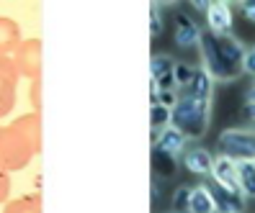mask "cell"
I'll use <instances>...</instances> for the list:
<instances>
[{
    "mask_svg": "<svg viewBox=\"0 0 255 213\" xmlns=\"http://www.w3.org/2000/svg\"><path fill=\"white\" fill-rule=\"evenodd\" d=\"M41 151V116L26 113L8 126H0V167L8 172L23 170Z\"/></svg>",
    "mask_w": 255,
    "mask_h": 213,
    "instance_id": "obj_1",
    "label": "cell"
},
{
    "mask_svg": "<svg viewBox=\"0 0 255 213\" xmlns=\"http://www.w3.org/2000/svg\"><path fill=\"white\" fill-rule=\"evenodd\" d=\"M201 57H204V70L212 74V80H235L243 72V57L245 47L243 41H237L232 34H212L201 31L199 39Z\"/></svg>",
    "mask_w": 255,
    "mask_h": 213,
    "instance_id": "obj_2",
    "label": "cell"
},
{
    "mask_svg": "<svg viewBox=\"0 0 255 213\" xmlns=\"http://www.w3.org/2000/svg\"><path fill=\"white\" fill-rule=\"evenodd\" d=\"M209 113H212V100L209 98L181 95L170 108V126L183 131L191 139H201L209 129Z\"/></svg>",
    "mask_w": 255,
    "mask_h": 213,
    "instance_id": "obj_3",
    "label": "cell"
},
{
    "mask_svg": "<svg viewBox=\"0 0 255 213\" xmlns=\"http://www.w3.org/2000/svg\"><path fill=\"white\" fill-rule=\"evenodd\" d=\"M217 151L232 162H255V131L253 129H227L219 134Z\"/></svg>",
    "mask_w": 255,
    "mask_h": 213,
    "instance_id": "obj_4",
    "label": "cell"
},
{
    "mask_svg": "<svg viewBox=\"0 0 255 213\" xmlns=\"http://www.w3.org/2000/svg\"><path fill=\"white\" fill-rule=\"evenodd\" d=\"M10 59L16 65L18 74H23V77H28V80L41 77V39L21 41Z\"/></svg>",
    "mask_w": 255,
    "mask_h": 213,
    "instance_id": "obj_5",
    "label": "cell"
},
{
    "mask_svg": "<svg viewBox=\"0 0 255 213\" xmlns=\"http://www.w3.org/2000/svg\"><path fill=\"white\" fill-rule=\"evenodd\" d=\"M18 70L10 57H0V118L8 116L16 105V87H18Z\"/></svg>",
    "mask_w": 255,
    "mask_h": 213,
    "instance_id": "obj_6",
    "label": "cell"
},
{
    "mask_svg": "<svg viewBox=\"0 0 255 213\" xmlns=\"http://www.w3.org/2000/svg\"><path fill=\"white\" fill-rule=\"evenodd\" d=\"M173 67L175 62L168 54H155L149 59V74H152V90H175V80H173Z\"/></svg>",
    "mask_w": 255,
    "mask_h": 213,
    "instance_id": "obj_7",
    "label": "cell"
},
{
    "mask_svg": "<svg viewBox=\"0 0 255 213\" xmlns=\"http://www.w3.org/2000/svg\"><path fill=\"white\" fill-rule=\"evenodd\" d=\"M201 39V28L199 23L193 21L191 16H186V13H175V28H173V41L178 44L181 49H191L196 47Z\"/></svg>",
    "mask_w": 255,
    "mask_h": 213,
    "instance_id": "obj_8",
    "label": "cell"
},
{
    "mask_svg": "<svg viewBox=\"0 0 255 213\" xmlns=\"http://www.w3.org/2000/svg\"><path fill=\"white\" fill-rule=\"evenodd\" d=\"M204 13H206V23H209V31L212 34H232L230 3H224V0H212Z\"/></svg>",
    "mask_w": 255,
    "mask_h": 213,
    "instance_id": "obj_9",
    "label": "cell"
},
{
    "mask_svg": "<svg viewBox=\"0 0 255 213\" xmlns=\"http://www.w3.org/2000/svg\"><path fill=\"white\" fill-rule=\"evenodd\" d=\"M209 193H212V201H214V213H243L245 211V198L240 193L224 190L217 182L209 185Z\"/></svg>",
    "mask_w": 255,
    "mask_h": 213,
    "instance_id": "obj_10",
    "label": "cell"
},
{
    "mask_svg": "<svg viewBox=\"0 0 255 213\" xmlns=\"http://www.w3.org/2000/svg\"><path fill=\"white\" fill-rule=\"evenodd\" d=\"M186 142H188V136L183 131H178L175 126H165V129H160L155 134L152 146L160 149V151H168V154H173V157H178L186 149Z\"/></svg>",
    "mask_w": 255,
    "mask_h": 213,
    "instance_id": "obj_11",
    "label": "cell"
},
{
    "mask_svg": "<svg viewBox=\"0 0 255 213\" xmlns=\"http://www.w3.org/2000/svg\"><path fill=\"white\" fill-rule=\"evenodd\" d=\"M212 180L217 185H222L224 190H232V193H240V185H237V170H235V162L230 157H217L214 164H212ZM243 195V193H240Z\"/></svg>",
    "mask_w": 255,
    "mask_h": 213,
    "instance_id": "obj_12",
    "label": "cell"
},
{
    "mask_svg": "<svg viewBox=\"0 0 255 213\" xmlns=\"http://www.w3.org/2000/svg\"><path fill=\"white\" fill-rule=\"evenodd\" d=\"M183 164L193 175H209L212 172V164H214V157H212V151H206L204 146H191L183 154Z\"/></svg>",
    "mask_w": 255,
    "mask_h": 213,
    "instance_id": "obj_13",
    "label": "cell"
},
{
    "mask_svg": "<svg viewBox=\"0 0 255 213\" xmlns=\"http://www.w3.org/2000/svg\"><path fill=\"white\" fill-rule=\"evenodd\" d=\"M21 28L13 18H0V57H8L18 49Z\"/></svg>",
    "mask_w": 255,
    "mask_h": 213,
    "instance_id": "obj_14",
    "label": "cell"
},
{
    "mask_svg": "<svg viewBox=\"0 0 255 213\" xmlns=\"http://www.w3.org/2000/svg\"><path fill=\"white\" fill-rule=\"evenodd\" d=\"M178 170V159L168 151H160L152 146V175L155 180H165V177H173Z\"/></svg>",
    "mask_w": 255,
    "mask_h": 213,
    "instance_id": "obj_15",
    "label": "cell"
},
{
    "mask_svg": "<svg viewBox=\"0 0 255 213\" xmlns=\"http://www.w3.org/2000/svg\"><path fill=\"white\" fill-rule=\"evenodd\" d=\"M186 213H214V201H212V193H209L206 185L191 188Z\"/></svg>",
    "mask_w": 255,
    "mask_h": 213,
    "instance_id": "obj_16",
    "label": "cell"
},
{
    "mask_svg": "<svg viewBox=\"0 0 255 213\" xmlns=\"http://www.w3.org/2000/svg\"><path fill=\"white\" fill-rule=\"evenodd\" d=\"M186 95H193V98H209L212 100V74H209L206 70L196 67V72H193L191 82L186 85Z\"/></svg>",
    "mask_w": 255,
    "mask_h": 213,
    "instance_id": "obj_17",
    "label": "cell"
},
{
    "mask_svg": "<svg viewBox=\"0 0 255 213\" xmlns=\"http://www.w3.org/2000/svg\"><path fill=\"white\" fill-rule=\"evenodd\" d=\"M235 170L243 198H255V162H235Z\"/></svg>",
    "mask_w": 255,
    "mask_h": 213,
    "instance_id": "obj_18",
    "label": "cell"
},
{
    "mask_svg": "<svg viewBox=\"0 0 255 213\" xmlns=\"http://www.w3.org/2000/svg\"><path fill=\"white\" fill-rule=\"evenodd\" d=\"M3 213H41V195H23L8 201Z\"/></svg>",
    "mask_w": 255,
    "mask_h": 213,
    "instance_id": "obj_19",
    "label": "cell"
},
{
    "mask_svg": "<svg viewBox=\"0 0 255 213\" xmlns=\"http://www.w3.org/2000/svg\"><path fill=\"white\" fill-rule=\"evenodd\" d=\"M149 126H152V131H160L165 126H170V108H165V105H160V103L149 105Z\"/></svg>",
    "mask_w": 255,
    "mask_h": 213,
    "instance_id": "obj_20",
    "label": "cell"
},
{
    "mask_svg": "<svg viewBox=\"0 0 255 213\" xmlns=\"http://www.w3.org/2000/svg\"><path fill=\"white\" fill-rule=\"evenodd\" d=\"M193 72H196V67H191L186 62H175L173 67V80H175V87H186L193 77Z\"/></svg>",
    "mask_w": 255,
    "mask_h": 213,
    "instance_id": "obj_21",
    "label": "cell"
},
{
    "mask_svg": "<svg viewBox=\"0 0 255 213\" xmlns=\"http://www.w3.org/2000/svg\"><path fill=\"white\" fill-rule=\"evenodd\" d=\"M188 195H191V188H188V185L175 188V193H173V201H170L173 213H186V208H188Z\"/></svg>",
    "mask_w": 255,
    "mask_h": 213,
    "instance_id": "obj_22",
    "label": "cell"
},
{
    "mask_svg": "<svg viewBox=\"0 0 255 213\" xmlns=\"http://www.w3.org/2000/svg\"><path fill=\"white\" fill-rule=\"evenodd\" d=\"M149 34H152V39H157L162 34V16H160V5L157 3L149 5Z\"/></svg>",
    "mask_w": 255,
    "mask_h": 213,
    "instance_id": "obj_23",
    "label": "cell"
},
{
    "mask_svg": "<svg viewBox=\"0 0 255 213\" xmlns=\"http://www.w3.org/2000/svg\"><path fill=\"white\" fill-rule=\"evenodd\" d=\"M31 103H34V113L41 111V77L31 80Z\"/></svg>",
    "mask_w": 255,
    "mask_h": 213,
    "instance_id": "obj_24",
    "label": "cell"
},
{
    "mask_svg": "<svg viewBox=\"0 0 255 213\" xmlns=\"http://www.w3.org/2000/svg\"><path fill=\"white\" fill-rule=\"evenodd\" d=\"M8 193H10V177H8V170L0 167V203L8 201Z\"/></svg>",
    "mask_w": 255,
    "mask_h": 213,
    "instance_id": "obj_25",
    "label": "cell"
},
{
    "mask_svg": "<svg viewBox=\"0 0 255 213\" xmlns=\"http://www.w3.org/2000/svg\"><path fill=\"white\" fill-rule=\"evenodd\" d=\"M243 72L255 74V47L245 49V57H243Z\"/></svg>",
    "mask_w": 255,
    "mask_h": 213,
    "instance_id": "obj_26",
    "label": "cell"
},
{
    "mask_svg": "<svg viewBox=\"0 0 255 213\" xmlns=\"http://www.w3.org/2000/svg\"><path fill=\"white\" fill-rule=\"evenodd\" d=\"M240 10H243V16L248 21L255 23V0H240Z\"/></svg>",
    "mask_w": 255,
    "mask_h": 213,
    "instance_id": "obj_27",
    "label": "cell"
},
{
    "mask_svg": "<svg viewBox=\"0 0 255 213\" xmlns=\"http://www.w3.org/2000/svg\"><path fill=\"white\" fill-rule=\"evenodd\" d=\"M243 113H245V116L253 121V124H255V103H250V100H248V103H245V108H243Z\"/></svg>",
    "mask_w": 255,
    "mask_h": 213,
    "instance_id": "obj_28",
    "label": "cell"
},
{
    "mask_svg": "<svg viewBox=\"0 0 255 213\" xmlns=\"http://www.w3.org/2000/svg\"><path fill=\"white\" fill-rule=\"evenodd\" d=\"M209 3H212V0H191V5L196 8V10H206V8H209Z\"/></svg>",
    "mask_w": 255,
    "mask_h": 213,
    "instance_id": "obj_29",
    "label": "cell"
},
{
    "mask_svg": "<svg viewBox=\"0 0 255 213\" xmlns=\"http://www.w3.org/2000/svg\"><path fill=\"white\" fill-rule=\"evenodd\" d=\"M248 100H250V103H255V85L248 90Z\"/></svg>",
    "mask_w": 255,
    "mask_h": 213,
    "instance_id": "obj_30",
    "label": "cell"
},
{
    "mask_svg": "<svg viewBox=\"0 0 255 213\" xmlns=\"http://www.w3.org/2000/svg\"><path fill=\"white\" fill-rule=\"evenodd\" d=\"M152 3H157V5H168V3H175V0H152Z\"/></svg>",
    "mask_w": 255,
    "mask_h": 213,
    "instance_id": "obj_31",
    "label": "cell"
},
{
    "mask_svg": "<svg viewBox=\"0 0 255 213\" xmlns=\"http://www.w3.org/2000/svg\"><path fill=\"white\" fill-rule=\"evenodd\" d=\"M224 3H232V0H224ZM237 3H240V0H237Z\"/></svg>",
    "mask_w": 255,
    "mask_h": 213,
    "instance_id": "obj_32",
    "label": "cell"
}]
</instances>
